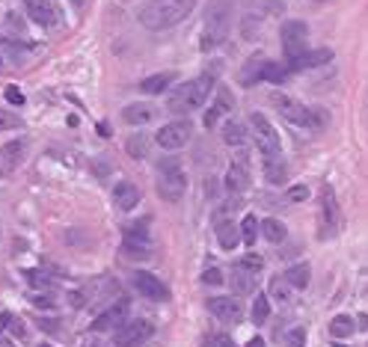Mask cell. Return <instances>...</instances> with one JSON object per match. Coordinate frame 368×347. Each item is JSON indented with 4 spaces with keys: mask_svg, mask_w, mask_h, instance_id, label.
Returning <instances> with one entry per match:
<instances>
[{
    "mask_svg": "<svg viewBox=\"0 0 368 347\" xmlns=\"http://www.w3.org/2000/svg\"><path fill=\"white\" fill-rule=\"evenodd\" d=\"M196 6V0H152V4H146L140 9V24L146 30H170L175 24H181L184 18H190V12Z\"/></svg>",
    "mask_w": 368,
    "mask_h": 347,
    "instance_id": "obj_1",
    "label": "cell"
},
{
    "mask_svg": "<svg viewBox=\"0 0 368 347\" xmlns=\"http://www.w3.org/2000/svg\"><path fill=\"white\" fill-rule=\"evenodd\" d=\"M267 297H271L274 303H279V306H288L294 300V288L288 285L286 276H274L271 285H267Z\"/></svg>",
    "mask_w": 368,
    "mask_h": 347,
    "instance_id": "obj_22",
    "label": "cell"
},
{
    "mask_svg": "<svg viewBox=\"0 0 368 347\" xmlns=\"http://www.w3.org/2000/svg\"><path fill=\"white\" fill-rule=\"evenodd\" d=\"M188 190V175L181 170L178 158H161L158 160V196L163 202H178Z\"/></svg>",
    "mask_w": 368,
    "mask_h": 347,
    "instance_id": "obj_4",
    "label": "cell"
},
{
    "mask_svg": "<svg viewBox=\"0 0 368 347\" xmlns=\"http://www.w3.org/2000/svg\"><path fill=\"white\" fill-rule=\"evenodd\" d=\"M264 178L271 181V184H286L288 181V160L282 155L264 158Z\"/></svg>",
    "mask_w": 368,
    "mask_h": 347,
    "instance_id": "obj_19",
    "label": "cell"
},
{
    "mask_svg": "<svg viewBox=\"0 0 368 347\" xmlns=\"http://www.w3.org/2000/svg\"><path fill=\"white\" fill-rule=\"evenodd\" d=\"M229 18H232V0H214L205 12L202 33H199V48H202V51H214V48L226 39Z\"/></svg>",
    "mask_w": 368,
    "mask_h": 347,
    "instance_id": "obj_3",
    "label": "cell"
},
{
    "mask_svg": "<svg viewBox=\"0 0 368 347\" xmlns=\"http://www.w3.org/2000/svg\"><path fill=\"white\" fill-rule=\"evenodd\" d=\"M0 69H4V57H0Z\"/></svg>",
    "mask_w": 368,
    "mask_h": 347,
    "instance_id": "obj_51",
    "label": "cell"
},
{
    "mask_svg": "<svg viewBox=\"0 0 368 347\" xmlns=\"http://www.w3.org/2000/svg\"><path fill=\"white\" fill-rule=\"evenodd\" d=\"M24 155H27V140H12L0 148V158H4L6 167H18V163L24 160Z\"/></svg>",
    "mask_w": 368,
    "mask_h": 347,
    "instance_id": "obj_25",
    "label": "cell"
},
{
    "mask_svg": "<svg viewBox=\"0 0 368 347\" xmlns=\"http://www.w3.org/2000/svg\"><path fill=\"white\" fill-rule=\"evenodd\" d=\"M148 223H137V226H128L125 228V246H148V231H146Z\"/></svg>",
    "mask_w": 368,
    "mask_h": 347,
    "instance_id": "obj_31",
    "label": "cell"
},
{
    "mask_svg": "<svg viewBox=\"0 0 368 347\" xmlns=\"http://www.w3.org/2000/svg\"><path fill=\"white\" fill-rule=\"evenodd\" d=\"M128 318V300H116L113 306H107L102 315L92 321V329L95 333H104V329H113V326H122Z\"/></svg>",
    "mask_w": 368,
    "mask_h": 347,
    "instance_id": "obj_15",
    "label": "cell"
},
{
    "mask_svg": "<svg viewBox=\"0 0 368 347\" xmlns=\"http://www.w3.org/2000/svg\"><path fill=\"white\" fill-rule=\"evenodd\" d=\"M27 282H30L33 288H54L51 279H48L45 273H39V270H27Z\"/></svg>",
    "mask_w": 368,
    "mask_h": 347,
    "instance_id": "obj_37",
    "label": "cell"
},
{
    "mask_svg": "<svg viewBox=\"0 0 368 347\" xmlns=\"http://www.w3.org/2000/svg\"><path fill=\"white\" fill-rule=\"evenodd\" d=\"M264 62H267V60H264L261 54H256L253 60L247 62V69L241 72V80H244L247 87H249V84H256V80H261V69H264Z\"/></svg>",
    "mask_w": 368,
    "mask_h": 347,
    "instance_id": "obj_32",
    "label": "cell"
},
{
    "mask_svg": "<svg viewBox=\"0 0 368 347\" xmlns=\"http://www.w3.org/2000/svg\"><path fill=\"white\" fill-rule=\"evenodd\" d=\"M202 282H205V285H220V282H226V276H223L220 268H208V270L202 273Z\"/></svg>",
    "mask_w": 368,
    "mask_h": 347,
    "instance_id": "obj_41",
    "label": "cell"
},
{
    "mask_svg": "<svg viewBox=\"0 0 368 347\" xmlns=\"http://www.w3.org/2000/svg\"><path fill=\"white\" fill-rule=\"evenodd\" d=\"M137 202H140V190H137V184H131V181H122V184L113 187V205H116V208L131 211V208H137Z\"/></svg>",
    "mask_w": 368,
    "mask_h": 347,
    "instance_id": "obj_18",
    "label": "cell"
},
{
    "mask_svg": "<svg viewBox=\"0 0 368 347\" xmlns=\"http://www.w3.org/2000/svg\"><path fill=\"white\" fill-rule=\"evenodd\" d=\"M217 241H220V246H223L226 253L235 250V246L241 243V228H238V223L223 220L220 226H217Z\"/></svg>",
    "mask_w": 368,
    "mask_h": 347,
    "instance_id": "obj_24",
    "label": "cell"
},
{
    "mask_svg": "<svg viewBox=\"0 0 368 347\" xmlns=\"http://www.w3.org/2000/svg\"><path fill=\"white\" fill-rule=\"evenodd\" d=\"M39 347H51V344H39Z\"/></svg>",
    "mask_w": 368,
    "mask_h": 347,
    "instance_id": "obj_52",
    "label": "cell"
},
{
    "mask_svg": "<svg viewBox=\"0 0 368 347\" xmlns=\"http://www.w3.org/2000/svg\"><path fill=\"white\" fill-rule=\"evenodd\" d=\"M261 235L271 241V243H282V241L288 238V228H286V223H282V220L267 217V220L261 223Z\"/></svg>",
    "mask_w": 368,
    "mask_h": 347,
    "instance_id": "obj_26",
    "label": "cell"
},
{
    "mask_svg": "<svg viewBox=\"0 0 368 347\" xmlns=\"http://www.w3.org/2000/svg\"><path fill=\"white\" fill-rule=\"evenodd\" d=\"M125 152H128L134 160H146V158H148V137H143V134H134V137H128V143H125Z\"/></svg>",
    "mask_w": 368,
    "mask_h": 347,
    "instance_id": "obj_30",
    "label": "cell"
},
{
    "mask_svg": "<svg viewBox=\"0 0 368 347\" xmlns=\"http://www.w3.org/2000/svg\"><path fill=\"white\" fill-rule=\"evenodd\" d=\"M173 80H175V75L173 72H161V75H148L143 84H140V92H146V95H161V92H166L173 87Z\"/></svg>",
    "mask_w": 368,
    "mask_h": 347,
    "instance_id": "obj_23",
    "label": "cell"
},
{
    "mask_svg": "<svg viewBox=\"0 0 368 347\" xmlns=\"http://www.w3.org/2000/svg\"><path fill=\"white\" fill-rule=\"evenodd\" d=\"M72 4H75V6H80V4H83V0H72Z\"/></svg>",
    "mask_w": 368,
    "mask_h": 347,
    "instance_id": "obj_50",
    "label": "cell"
},
{
    "mask_svg": "<svg viewBox=\"0 0 368 347\" xmlns=\"http://www.w3.org/2000/svg\"><path fill=\"white\" fill-rule=\"evenodd\" d=\"M235 110V95H232V89H226V87H220L214 92V101H211V107H208V113H205V128H217V122L220 119H226V116Z\"/></svg>",
    "mask_w": 368,
    "mask_h": 347,
    "instance_id": "obj_13",
    "label": "cell"
},
{
    "mask_svg": "<svg viewBox=\"0 0 368 347\" xmlns=\"http://www.w3.org/2000/svg\"><path fill=\"white\" fill-rule=\"evenodd\" d=\"M327 122H330L327 110H321V107H309V116H306V128H309V131H324Z\"/></svg>",
    "mask_w": 368,
    "mask_h": 347,
    "instance_id": "obj_34",
    "label": "cell"
},
{
    "mask_svg": "<svg viewBox=\"0 0 368 347\" xmlns=\"http://www.w3.org/2000/svg\"><path fill=\"white\" fill-rule=\"evenodd\" d=\"M332 60L330 48H318V51H303L300 57L288 60V72H300V69H312V65H324Z\"/></svg>",
    "mask_w": 368,
    "mask_h": 347,
    "instance_id": "obj_16",
    "label": "cell"
},
{
    "mask_svg": "<svg viewBox=\"0 0 368 347\" xmlns=\"http://www.w3.org/2000/svg\"><path fill=\"white\" fill-rule=\"evenodd\" d=\"M303 341H306V333H303L300 326H294L291 333H288L286 338H282V344H286V347H303Z\"/></svg>",
    "mask_w": 368,
    "mask_h": 347,
    "instance_id": "obj_39",
    "label": "cell"
},
{
    "mask_svg": "<svg viewBox=\"0 0 368 347\" xmlns=\"http://www.w3.org/2000/svg\"><path fill=\"white\" fill-rule=\"evenodd\" d=\"M134 288H137L143 297H148V300H155V303L170 300V288H166L155 273H146V270L134 273Z\"/></svg>",
    "mask_w": 368,
    "mask_h": 347,
    "instance_id": "obj_14",
    "label": "cell"
},
{
    "mask_svg": "<svg viewBox=\"0 0 368 347\" xmlns=\"http://www.w3.org/2000/svg\"><path fill=\"white\" fill-rule=\"evenodd\" d=\"M27 18L39 27H57L60 24V9L54 6V0H24Z\"/></svg>",
    "mask_w": 368,
    "mask_h": 347,
    "instance_id": "obj_11",
    "label": "cell"
},
{
    "mask_svg": "<svg viewBox=\"0 0 368 347\" xmlns=\"http://www.w3.org/2000/svg\"><path fill=\"white\" fill-rule=\"evenodd\" d=\"M122 255H125V258H131V261L148 258V246H125V243H122Z\"/></svg>",
    "mask_w": 368,
    "mask_h": 347,
    "instance_id": "obj_40",
    "label": "cell"
},
{
    "mask_svg": "<svg viewBox=\"0 0 368 347\" xmlns=\"http://www.w3.org/2000/svg\"><path fill=\"white\" fill-rule=\"evenodd\" d=\"M0 347H15V344L12 341H0Z\"/></svg>",
    "mask_w": 368,
    "mask_h": 347,
    "instance_id": "obj_49",
    "label": "cell"
},
{
    "mask_svg": "<svg viewBox=\"0 0 368 347\" xmlns=\"http://www.w3.org/2000/svg\"><path fill=\"white\" fill-rule=\"evenodd\" d=\"M229 288L235 291V297L253 294V288H256V273H249V270H244V268H238V264H235V270H232V276H229Z\"/></svg>",
    "mask_w": 368,
    "mask_h": 347,
    "instance_id": "obj_21",
    "label": "cell"
},
{
    "mask_svg": "<svg viewBox=\"0 0 368 347\" xmlns=\"http://www.w3.org/2000/svg\"><path fill=\"white\" fill-rule=\"evenodd\" d=\"M306 42H309V27L303 21H286L282 24V51H286L288 60L303 54Z\"/></svg>",
    "mask_w": 368,
    "mask_h": 347,
    "instance_id": "obj_7",
    "label": "cell"
},
{
    "mask_svg": "<svg viewBox=\"0 0 368 347\" xmlns=\"http://www.w3.org/2000/svg\"><path fill=\"white\" fill-rule=\"evenodd\" d=\"M238 268H244V270H249V273H259V270L264 268V261H261V255H244V258L238 261Z\"/></svg>",
    "mask_w": 368,
    "mask_h": 347,
    "instance_id": "obj_38",
    "label": "cell"
},
{
    "mask_svg": "<svg viewBox=\"0 0 368 347\" xmlns=\"http://www.w3.org/2000/svg\"><path fill=\"white\" fill-rule=\"evenodd\" d=\"M339 347H347V344H339Z\"/></svg>",
    "mask_w": 368,
    "mask_h": 347,
    "instance_id": "obj_53",
    "label": "cell"
},
{
    "mask_svg": "<svg viewBox=\"0 0 368 347\" xmlns=\"http://www.w3.org/2000/svg\"><path fill=\"white\" fill-rule=\"evenodd\" d=\"M354 318H347V315H336L330 321V336L332 338H347V336H354Z\"/></svg>",
    "mask_w": 368,
    "mask_h": 347,
    "instance_id": "obj_29",
    "label": "cell"
},
{
    "mask_svg": "<svg viewBox=\"0 0 368 347\" xmlns=\"http://www.w3.org/2000/svg\"><path fill=\"white\" fill-rule=\"evenodd\" d=\"M6 98H9V104H15V107L24 104V95L18 92V87H6Z\"/></svg>",
    "mask_w": 368,
    "mask_h": 347,
    "instance_id": "obj_44",
    "label": "cell"
},
{
    "mask_svg": "<svg viewBox=\"0 0 368 347\" xmlns=\"http://www.w3.org/2000/svg\"><path fill=\"white\" fill-rule=\"evenodd\" d=\"M286 279H288L291 288H306L309 279H312V268H309V264H294V268H288Z\"/></svg>",
    "mask_w": 368,
    "mask_h": 347,
    "instance_id": "obj_28",
    "label": "cell"
},
{
    "mask_svg": "<svg viewBox=\"0 0 368 347\" xmlns=\"http://www.w3.org/2000/svg\"><path fill=\"white\" fill-rule=\"evenodd\" d=\"M152 324L148 321H131V324H122L119 329H116V336H113V344L116 347H140L143 341L152 338Z\"/></svg>",
    "mask_w": 368,
    "mask_h": 347,
    "instance_id": "obj_8",
    "label": "cell"
},
{
    "mask_svg": "<svg viewBox=\"0 0 368 347\" xmlns=\"http://www.w3.org/2000/svg\"><path fill=\"white\" fill-rule=\"evenodd\" d=\"M238 228H241V241H244L247 246H253V243H256V238H259V220L253 217V214H247L244 223H241Z\"/></svg>",
    "mask_w": 368,
    "mask_h": 347,
    "instance_id": "obj_33",
    "label": "cell"
},
{
    "mask_svg": "<svg viewBox=\"0 0 368 347\" xmlns=\"http://www.w3.org/2000/svg\"><path fill=\"white\" fill-rule=\"evenodd\" d=\"M205 347H238L235 341H232L226 333H211V336H205V341H202Z\"/></svg>",
    "mask_w": 368,
    "mask_h": 347,
    "instance_id": "obj_36",
    "label": "cell"
},
{
    "mask_svg": "<svg viewBox=\"0 0 368 347\" xmlns=\"http://www.w3.org/2000/svg\"><path fill=\"white\" fill-rule=\"evenodd\" d=\"M247 347H264V341L261 338H249V344Z\"/></svg>",
    "mask_w": 368,
    "mask_h": 347,
    "instance_id": "obj_48",
    "label": "cell"
},
{
    "mask_svg": "<svg viewBox=\"0 0 368 347\" xmlns=\"http://www.w3.org/2000/svg\"><path fill=\"white\" fill-rule=\"evenodd\" d=\"M271 104H274V110H276L286 122H291V125H303V128H306L309 107H306V104H300L297 98L282 95V92H274V95H271Z\"/></svg>",
    "mask_w": 368,
    "mask_h": 347,
    "instance_id": "obj_9",
    "label": "cell"
},
{
    "mask_svg": "<svg viewBox=\"0 0 368 347\" xmlns=\"http://www.w3.org/2000/svg\"><path fill=\"white\" fill-rule=\"evenodd\" d=\"M288 199H291V202H303V199H309V187H303V184L291 187V190H288Z\"/></svg>",
    "mask_w": 368,
    "mask_h": 347,
    "instance_id": "obj_43",
    "label": "cell"
},
{
    "mask_svg": "<svg viewBox=\"0 0 368 347\" xmlns=\"http://www.w3.org/2000/svg\"><path fill=\"white\" fill-rule=\"evenodd\" d=\"M249 137H253V143L259 145V152L264 158L279 155V134H276V128L267 122L264 113H249Z\"/></svg>",
    "mask_w": 368,
    "mask_h": 347,
    "instance_id": "obj_5",
    "label": "cell"
},
{
    "mask_svg": "<svg viewBox=\"0 0 368 347\" xmlns=\"http://www.w3.org/2000/svg\"><path fill=\"white\" fill-rule=\"evenodd\" d=\"M214 92V77L199 75L193 80H184L181 87L173 89V95L166 98V110L170 113H193L196 107H202L208 101V95Z\"/></svg>",
    "mask_w": 368,
    "mask_h": 347,
    "instance_id": "obj_2",
    "label": "cell"
},
{
    "mask_svg": "<svg viewBox=\"0 0 368 347\" xmlns=\"http://www.w3.org/2000/svg\"><path fill=\"white\" fill-rule=\"evenodd\" d=\"M9 128H21V119L15 113L0 110V131H9Z\"/></svg>",
    "mask_w": 368,
    "mask_h": 347,
    "instance_id": "obj_42",
    "label": "cell"
},
{
    "mask_svg": "<svg viewBox=\"0 0 368 347\" xmlns=\"http://www.w3.org/2000/svg\"><path fill=\"white\" fill-rule=\"evenodd\" d=\"M155 107L152 104H146V101H134V104H128L125 110H122V119H125V125H148L155 119Z\"/></svg>",
    "mask_w": 368,
    "mask_h": 347,
    "instance_id": "obj_17",
    "label": "cell"
},
{
    "mask_svg": "<svg viewBox=\"0 0 368 347\" xmlns=\"http://www.w3.org/2000/svg\"><path fill=\"white\" fill-rule=\"evenodd\" d=\"M193 137V125L184 122V119H175V122H166L158 134H155V143L161 148H166V152H178V148H184L190 143Z\"/></svg>",
    "mask_w": 368,
    "mask_h": 347,
    "instance_id": "obj_6",
    "label": "cell"
},
{
    "mask_svg": "<svg viewBox=\"0 0 368 347\" xmlns=\"http://www.w3.org/2000/svg\"><path fill=\"white\" fill-rule=\"evenodd\" d=\"M69 300H72V306H75V309H83V306H87V294H83V291H72V294H69Z\"/></svg>",
    "mask_w": 368,
    "mask_h": 347,
    "instance_id": "obj_45",
    "label": "cell"
},
{
    "mask_svg": "<svg viewBox=\"0 0 368 347\" xmlns=\"http://www.w3.org/2000/svg\"><path fill=\"white\" fill-rule=\"evenodd\" d=\"M244 140H247V131H244V122H226L223 125V143L226 145H232V148H241L244 145Z\"/></svg>",
    "mask_w": 368,
    "mask_h": 347,
    "instance_id": "obj_27",
    "label": "cell"
},
{
    "mask_svg": "<svg viewBox=\"0 0 368 347\" xmlns=\"http://www.w3.org/2000/svg\"><path fill=\"white\" fill-rule=\"evenodd\" d=\"M208 312L223 324H238L244 318V306L238 303V297H211Z\"/></svg>",
    "mask_w": 368,
    "mask_h": 347,
    "instance_id": "obj_12",
    "label": "cell"
},
{
    "mask_svg": "<svg viewBox=\"0 0 368 347\" xmlns=\"http://www.w3.org/2000/svg\"><path fill=\"white\" fill-rule=\"evenodd\" d=\"M226 187L232 193H244L249 187V170H247V163L244 160H235L232 167L226 170Z\"/></svg>",
    "mask_w": 368,
    "mask_h": 347,
    "instance_id": "obj_20",
    "label": "cell"
},
{
    "mask_svg": "<svg viewBox=\"0 0 368 347\" xmlns=\"http://www.w3.org/2000/svg\"><path fill=\"white\" fill-rule=\"evenodd\" d=\"M9 324H12V315H0V333H4Z\"/></svg>",
    "mask_w": 368,
    "mask_h": 347,
    "instance_id": "obj_47",
    "label": "cell"
},
{
    "mask_svg": "<svg viewBox=\"0 0 368 347\" xmlns=\"http://www.w3.org/2000/svg\"><path fill=\"white\" fill-rule=\"evenodd\" d=\"M33 303H36L39 309H51L54 306V300H51V297H45V294L42 297H33Z\"/></svg>",
    "mask_w": 368,
    "mask_h": 347,
    "instance_id": "obj_46",
    "label": "cell"
},
{
    "mask_svg": "<svg viewBox=\"0 0 368 347\" xmlns=\"http://www.w3.org/2000/svg\"><path fill=\"white\" fill-rule=\"evenodd\" d=\"M267 315H271V297H267V294H261L259 300L253 303V321L261 326V324L267 321Z\"/></svg>",
    "mask_w": 368,
    "mask_h": 347,
    "instance_id": "obj_35",
    "label": "cell"
},
{
    "mask_svg": "<svg viewBox=\"0 0 368 347\" xmlns=\"http://www.w3.org/2000/svg\"><path fill=\"white\" fill-rule=\"evenodd\" d=\"M339 231V199L336 193H332V187L327 184L321 190V238H332Z\"/></svg>",
    "mask_w": 368,
    "mask_h": 347,
    "instance_id": "obj_10",
    "label": "cell"
}]
</instances>
